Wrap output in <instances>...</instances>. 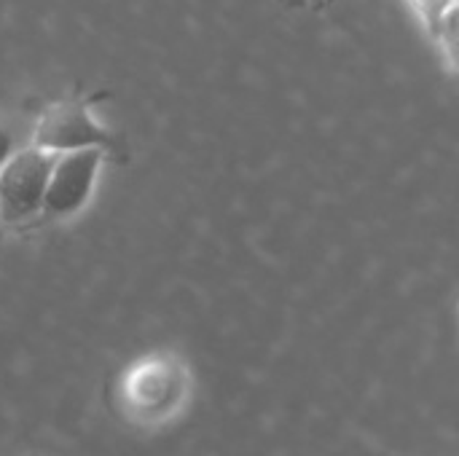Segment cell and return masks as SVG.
I'll return each instance as SVG.
<instances>
[{
    "label": "cell",
    "mask_w": 459,
    "mask_h": 456,
    "mask_svg": "<svg viewBox=\"0 0 459 456\" xmlns=\"http://www.w3.org/2000/svg\"><path fill=\"white\" fill-rule=\"evenodd\" d=\"M51 159L54 153L30 145L0 164V223H22L43 212Z\"/></svg>",
    "instance_id": "7a4b0ae2"
},
{
    "label": "cell",
    "mask_w": 459,
    "mask_h": 456,
    "mask_svg": "<svg viewBox=\"0 0 459 456\" xmlns=\"http://www.w3.org/2000/svg\"><path fill=\"white\" fill-rule=\"evenodd\" d=\"M102 159H105L102 148L54 153L48 183H46V196H43V212L51 218H67V215L81 212L91 196Z\"/></svg>",
    "instance_id": "3957f363"
},
{
    "label": "cell",
    "mask_w": 459,
    "mask_h": 456,
    "mask_svg": "<svg viewBox=\"0 0 459 456\" xmlns=\"http://www.w3.org/2000/svg\"><path fill=\"white\" fill-rule=\"evenodd\" d=\"M191 376L180 357L156 352L134 360L116 384L118 411L140 427H161L180 417Z\"/></svg>",
    "instance_id": "6da1fadb"
},
{
    "label": "cell",
    "mask_w": 459,
    "mask_h": 456,
    "mask_svg": "<svg viewBox=\"0 0 459 456\" xmlns=\"http://www.w3.org/2000/svg\"><path fill=\"white\" fill-rule=\"evenodd\" d=\"M409 5L428 24V30H433L452 8H457V0H409Z\"/></svg>",
    "instance_id": "5b68a950"
},
{
    "label": "cell",
    "mask_w": 459,
    "mask_h": 456,
    "mask_svg": "<svg viewBox=\"0 0 459 456\" xmlns=\"http://www.w3.org/2000/svg\"><path fill=\"white\" fill-rule=\"evenodd\" d=\"M11 153H13V140H11V134L0 126V164H3Z\"/></svg>",
    "instance_id": "8992f818"
},
{
    "label": "cell",
    "mask_w": 459,
    "mask_h": 456,
    "mask_svg": "<svg viewBox=\"0 0 459 456\" xmlns=\"http://www.w3.org/2000/svg\"><path fill=\"white\" fill-rule=\"evenodd\" d=\"M108 142L110 134L105 132V126L91 116V110L83 102H73V99L48 105L32 132V145L48 153L105 148Z\"/></svg>",
    "instance_id": "277c9868"
}]
</instances>
